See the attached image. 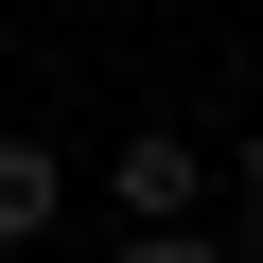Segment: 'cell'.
Returning a JSON list of instances; mask_svg holds the SVG:
<instances>
[{"label": "cell", "mask_w": 263, "mask_h": 263, "mask_svg": "<svg viewBox=\"0 0 263 263\" xmlns=\"http://www.w3.org/2000/svg\"><path fill=\"white\" fill-rule=\"evenodd\" d=\"M228 193H246V211H263V123H246V141H228Z\"/></svg>", "instance_id": "cell-4"}, {"label": "cell", "mask_w": 263, "mask_h": 263, "mask_svg": "<svg viewBox=\"0 0 263 263\" xmlns=\"http://www.w3.org/2000/svg\"><path fill=\"white\" fill-rule=\"evenodd\" d=\"M228 263H263V211H246V246H228Z\"/></svg>", "instance_id": "cell-5"}, {"label": "cell", "mask_w": 263, "mask_h": 263, "mask_svg": "<svg viewBox=\"0 0 263 263\" xmlns=\"http://www.w3.org/2000/svg\"><path fill=\"white\" fill-rule=\"evenodd\" d=\"M105 211H123V228H193V211H211V158L176 141V123H141V141L105 158Z\"/></svg>", "instance_id": "cell-1"}, {"label": "cell", "mask_w": 263, "mask_h": 263, "mask_svg": "<svg viewBox=\"0 0 263 263\" xmlns=\"http://www.w3.org/2000/svg\"><path fill=\"white\" fill-rule=\"evenodd\" d=\"M53 211H70V158H53L35 123H18V141H0V246H35Z\"/></svg>", "instance_id": "cell-2"}, {"label": "cell", "mask_w": 263, "mask_h": 263, "mask_svg": "<svg viewBox=\"0 0 263 263\" xmlns=\"http://www.w3.org/2000/svg\"><path fill=\"white\" fill-rule=\"evenodd\" d=\"M123 263H228V246H211V211H193V228H123Z\"/></svg>", "instance_id": "cell-3"}]
</instances>
